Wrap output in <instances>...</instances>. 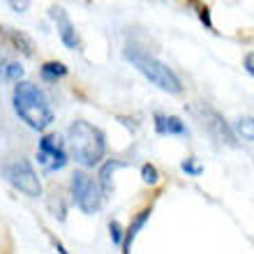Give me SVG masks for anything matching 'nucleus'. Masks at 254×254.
<instances>
[{
	"mask_svg": "<svg viewBox=\"0 0 254 254\" xmlns=\"http://www.w3.org/2000/svg\"><path fill=\"white\" fill-rule=\"evenodd\" d=\"M14 111L21 121L33 129H47L54 123V109L49 104L47 95L30 81H19L14 88Z\"/></svg>",
	"mask_w": 254,
	"mask_h": 254,
	"instance_id": "nucleus-2",
	"label": "nucleus"
},
{
	"mask_svg": "<svg viewBox=\"0 0 254 254\" xmlns=\"http://www.w3.org/2000/svg\"><path fill=\"white\" fill-rule=\"evenodd\" d=\"M72 194H74L76 206H79L83 213L93 215L95 210H100V206H102V190L88 174L76 171V174L72 176Z\"/></svg>",
	"mask_w": 254,
	"mask_h": 254,
	"instance_id": "nucleus-4",
	"label": "nucleus"
},
{
	"mask_svg": "<svg viewBox=\"0 0 254 254\" xmlns=\"http://www.w3.org/2000/svg\"><path fill=\"white\" fill-rule=\"evenodd\" d=\"M125 58L129 63H132L136 69H139L143 76H146L153 86H157L160 90H164V93H171V95H181L183 93V86H181V79L176 76L171 69H169L167 65L162 61H157L155 56L150 54H143V51H139V49H127L125 51Z\"/></svg>",
	"mask_w": 254,
	"mask_h": 254,
	"instance_id": "nucleus-3",
	"label": "nucleus"
},
{
	"mask_svg": "<svg viewBox=\"0 0 254 254\" xmlns=\"http://www.w3.org/2000/svg\"><path fill=\"white\" fill-rule=\"evenodd\" d=\"M109 229H111V241H114L116 245H123V236H125V234H123L121 224H118V222H111V227H109Z\"/></svg>",
	"mask_w": 254,
	"mask_h": 254,
	"instance_id": "nucleus-15",
	"label": "nucleus"
},
{
	"mask_svg": "<svg viewBox=\"0 0 254 254\" xmlns=\"http://www.w3.org/2000/svg\"><path fill=\"white\" fill-rule=\"evenodd\" d=\"M51 16H54L56 26H58V35H61L63 44H65L67 49H79V35L74 30V23L69 21L65 9H63V7H54V9H51Z\"/></svg>",
	"mask_w": 254,
	"mask_h": 254,
	"instance_id": "nucleus-7",
	"label": "nucleus"
},
{
	"mask_svg": "<svg viewBox=\"0 0 254 254\" xmlns=\"http://www.w3.org/2000/svg\"><path fill=\"white\" fill-rule=\"evenodd\" d=\"M245 69H248V72L254 76V54H248V56H245Z\"/></svg>",
	"mask_w": 254,
	"mask_h": 254,
	"instance_id": "nucleus-18",
	"label": "nucleus"
},
{
	"mask_svg": "<svg viewBox=\"0 0 254 254\" xmlns=\"http://www.w3.org/2000/svg\"><path fill=\"white\" fill-rule=\"evenodd\" d=\"M67 74V67L63 63H47L42 67V76L44 79H58V76H65Z\"/></svg>",
	"mask_w": 254,
	"mask_h": 254,
	"instance_id": "nucleus-11",
	"label": "nucleus"
},
{
	"mask_svg": "<svg viewBox=\"0 0 254 254\" xmlns=\"http://www.w3.org/2000/svg\"><path fill=\"white\" fill-rule=\"evenodd\" d=\"M118 167H121V162H109V164H104V167H102L100 183H97V185H100V190H102V194H107L109 190H111V178H109V176H111V171H114V169H118Z\"/></svg>",
	"mask_w": 254,
	"mask_h": 254,
	"instance_id": "nucleus-10",
	"label": "nucleus"
},
{
	"mask_svg": "<svg viewBox=\"0 0 254 254\" xmlns=\"http://www.w3.org/2000/svg\"><path fill=\"white\" fill-rule=\"evenodd\" d=\"M5 76L7 79H21V76H23V67L16 65V63H9V65L5 67Z\"/></svg>",
	"mask_w": 254,
	"mask_h": 254,
	"instance_id": "nucleus-14",
	"label": "nucleus"
},
{
	"mask_svg": "<svg viewBox=\"0 0 254 254\" xmlns=\"http://www.w3.org/2000/svg\"><path fill=\"white\" fill-rule=\"evenodd\" d=\"M56 248H58V252H61V254H67V252H65V248H63V245H56Z\"/></svg>",
	"mask_w": 254,
	"mask_h": 254,
	"instance_id": "nucleus-19",
	"label": "nucleus"
},
{
	"mask_svg": "<svg viewBox=\"0 0 254 254\" xmlns=\"http://www.w3.org/2000/svg\"><path fill=\"white\" fill-rule=\"evenodd\" d=\"M183 171H188V174H192V176H199L201 167H196L192 160H188V162H183Z\"/></svg>",
	"mask_w": 254,
	"mask_h": 254,
	"instance_id": "nucleus-16",
	"label": "nucleus"
},
{
	"mask_svg": "<svg viewBox=\"0 0 254 254\" xmlns=\"http://www.w3.org/2000/svg\"><path fill=\"white\" fill-rule=\"evenodd\" d=\"M155 129L160 134H185V123L176 116H164V114H155Z\"/></svg>",
	"mask_w": 254,
	"mask_h": 254,
	"instance_id": "nucleus-8",
	"label": "nucleus"
},
{
	"mask_svg": "<svg viewBox=\"0 0 254 254\" xmlns=\"http://www.w3.org/2000/svg\"><path fill=\"white\" fill-rule=\"evenodd\" d=\"M7 178H9V183L19 192L28 194V196H40L42 194V183L37 178V174H35L33 164L28 160H23V157L7 167Z\"/></svg>",
	"mask_w": 254,
	"mask_h": 254,
	"instance_id": "nucleus-5",
	"label": "nucleus"
},
{
	"mask_svg": "<svg viewBox=\"0 0 254 254\" xmlns=\"http://www.w3.org/2000/svg\"><path fill=\"white\" fill-rule=\"evenodd\" d=\"M9 5L14 7V12H26L28 0H9Z\"/></svg>",
	"mask_w": 254,
	"mask_h": 254,
	"instance_id": "nucleus-17",
	"label": "nucleus"
},
{
	"mask_svg": "<svg viewBox=\"0 0 254 254\" xmlns=\"http://www.w3.org/2000/svg\"><path fill=\"white\" fill-rule=\"evenodd\" d=\"M236 132L241 134L243 139L254 141V118H243L236 123Z\"/></svg>",
	"mask_w": 254,
	"mask_h": 254,
	"instance_id": "nucleus-12",
	"label": "nucleus"
},
{
	"mask_svg": "<svg viewBox=\"0 0 254 254\" xmlns=\"http://www.w3.org/2000/svg\"><path fill=\"white\" fill-rule=\"evenodd\" d=\"M37 160L47 171H58V169L65 167L67 162V153L63 141L58 139V134H47L40 139V146H37Z\"/></svg>",
	"mask_w": 254,
	"mask_h": 254,
	"instance_id": "nucleus-6",
	"label": "nucleus"
},
{
	"mask_svg": "<svg viewBox=\"0 0 254 254\" xmlns=\"http://www.w3.org/2000/svg\"><path fill=\"white\" fill-rule=\"evenodd\" d=\"M141 176H143V183H148V185H155V183L160 181V174H157V169L150 167V164H146V167L141 169Z\"/></svg>",
	"mask_w": 254,
	"mask_h": 254,
	"instance_id": "nucleus-13",
	"label": "nucleus"
},
{
	"mask_svg": "<svg viewBox=\"0 0 254 254\" xmlns=\"http://www.w3.org/2000/svg\"><path fill=\"white\" fill-rule=\"evenodd\" d=\"M67 143L69 153L81 167H95L107 155V136L100 127L86 121H76L67 129Z\"/></svg>",
	"mask_w": 254,
	"mask_h": 254,
	"instance_id": "nucleus-1",
	"label": "nucleus"
},
{
	"mask_svg": "<svg viewBox=\"0 0 254 254\" xmlns=\"http://www.w3.org/2000/svg\"><path fill=\"white\" fill-rule=\"evenodd\" d=\"M148 215H150V210H143V213L136 215V220L129 224V229H127V234L123 236V254H129V245H132V241L136 238V234H139V229L146 224Z\"/></svg>",
	"mask_w": 254,
	"mask_h": 254,
	"instance_id": "nucleus-9",
	"label": "nucleus"
}]
</instances>
